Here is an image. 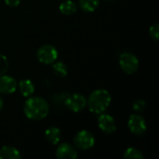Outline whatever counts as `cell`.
Returning <instances> with one entry per match:
<instances>
[{
    "instance_id": "cell-11",
    "label": "cell",
    "mask_w": 159,
    "mask_h": 159,
    "mask_svg": "<svg viewBox=\"0 0 159 159\" xmlns=\"http://www.w3.org/2000/svg\"><path fill=\"white\" fill-rule=\"evenodd\" d=\"M21 155L18 149L13 146H3L0 148V159H20Z\"/></svg>"
},
{
    "instance_id": "cell-6",
    "label": "cell",
    "mask_w": 159,
    "mask_h": 159,
    "mask_svg": "<svg viewBox=\"0 0 159 159\" xmlns=\"http://www.w3.org/2000/svg\"><path fill=\"white\" fill-rule=\"evenodd\" d=\"M64 106L72 112L78 113L84 110L87 106V99L84 95L79 93L69 94L65 101Z\"/></svg>"
},
{
    "instance_id": "cell-17",
    "label": "cell",
    "mask_w": 159,
    "mask_h": 159,
    "mask_svg": "<svg viewBox=\"0 0 159 159\" xmlns=\"http://www.w3.org/2000/svg\"><path fill=\"white\" fill-rule=\"evenodd\" d=\"M124 158L126 159H143L144 156L143 155V153L133 147L128 148L125 152H124Z\"/></svg>"
},
{
    "instance_id": "cell-7",
    "label": "cell",
    "mask_w": 159,
    "mask_h": 159,
    "mask_svg": "<svg viewBox=\"0 0 159 159\" xmlns=\"http://www.w3.org/2000/svg\"><path fill=\"white\" fill-rule=\"evenodd\" d=\"M128 127L131 133L137 136H141L145 133L147 129V124L145 119L140 115H131L128 121Z\"/></svg>"
},
{
    "instance_id": "cell-13",
    "label": "cell",
    "mask_w": 159,
    "mask_h": 159,
    "mask_svg": "<svg viewBox=\"0 0 159 159\" xmlns=\"http://www.w3.org/2000/svg\"><path fill=\"white\" fill-rule=\"evenodd\" d=\"M45 137L48 143L57 145L61 142V130L57 127H49L45 131Z\"/></svg>"
},
{
    "instance_id": "cell-25",
    "label": "cell",
    "mask_w": 159,
    "mask_h": 159,
    "mask_svg": "<svg viewBox=\"0 0 159 159\" xmlns=\"http://www.w3.org/2000/svg\"><path fill=\"white\" fill-rule=\"evenodd\" d=\"M0 1H1V0H0Z\"/></svg>"
},
{
    "instance_id": "cell-20",
    "label": "cell",
    "mask_w": 159,
    "mask_h": 159,
    "mask_svg": "<svg viewBox=\"0 0 159 159\" xmlns=\"http://www.w3.org/2000/svg\"><path fill=\"white\" fill-rule=\"evenodd\" d=\"M145 107H146V103H145V102H144L143 100H142V99L136 100V101L133 102V104H132V108H133V110H134L136 113H142L143 111H144Z\"/></svg>"
},
{
    "instance_id": "cell-14",
    "label": "cell",
    "mask_w": 159,
    "mask_h": 159,
    "mask_svg": "<svg viewBox=\"0 0 159 159\" xmlns=\"http://www.w3.org/2000/svg\"><path fill=\"white\" fill-rule=\"evenodd\" d=\"M76 9H77V6H76L75 2H74L73 0H65L63 2H61L59 7L60 12L66 16L75 13Z\"/></svg>"
},
{
    "instance_id": "cell-19",
    "label": "cell",
    "mask_w": 159,
    "mask_h": 159,
    "mask_svg": "<svg viewBox=\"0 0 159 159\" xmlns=\"http://www.w3.org/2000/svg\"><path fill=\"white\" fill-rule=\"evenodd\" d=\"M8 66H9V63H8L7 58L5 55L0 54V76L3 75H6V73L8 70Z\"/></svg>"
},
{
    "instance_id": "cell-21",
    "label": "cell",
    "mask_w": 159,
    "mask_h": 159,
    "mask_svg": "<svg viewBox=\"0 0 159 159\" xmlns=\"http://www.w3.org/2000/svg\"><path fill=\"white\" fill-rule=\"evenodd\" d=\"M149 35L150 37L155 40V41H158L159 38V24L158 23H155L154 25H152L149 29Z\"/></svg>"
},
{
    "instance_id": "cell-23",
    "label": "cell",
    "mask_w": 159,
    "mask_h": 159,
    "mask_svg": "<svg viewBox=\"0 0 159 159\" xmlns=\"http://www.w3.org/2000/svg\"><path fill=\"white\" fill-rule=\"evenodd\" d=\"M3 106H4V102H3V100H2V98L0 96V111L3 109Z\"/></svg>"
},
{
    "instance_id": "cell-15",
    "label": "cell",
    "mask_w": 159,
    "mask_h": 159,
    "mask_svg": "<svg viewBox=\"0 0 159 159\" xmlns=\"http://www.w3.org/2000/svg\"><path fill=\"white\" fill-rule=\"evenodd\" d=\"M78 5L82 10L86 12H93L98 8L100 0H78Z\"/></svg>"
},
{
    "instance_id": "cell-2",
    "label": "cell",
    "mask_w": 159,
    "mask_h": 159,
    "mask_svg": "<svg viewBox=\"0 0 159 159\" xmlns=\"http://www.w3.org/2000/svg\"><path fill=\"white\" fill-rule=\"evenodd\" d=\"M112 102L111 94L108 90L100 89L92 91L87 99V105L89 111L95 115L104 113L110 106Z\"/></svg>"
},
{
    "instance_id": "cell-4",
    "label": "cell",
    "mask_w": 159,
    "mask_h": 159,
    "mask_svg": "<svg viewBox=\"0 0 159 159\" xmlns=\"http://www.w3.org/2000/svg\"><path fill=\"white\" fill-rule=\"evenodd\" d=\"M36 58L43 64H52L58 59V50L52 45H43L37 49Z\"/></svg>"
},
{
    "instance_id": "cell-12",
    "label": "cell",
    "mask_w": 159,
    "mask_h": 159,
    "mask_svg": "<svg viewBox=\"0 0 159 159\" xmlns=\"http://www.w3.org/2000/svg\"><path fill=\"white\" fill-rule=\"evenodd\" d=\"M19 91L23 97H31L34 92V85L29 79H22L18 84Z\"/></svg>"
},
{
    "instance_id": "cell-18",
    "label": "cell",
    "mask_w": 159,
    "mask_h": 159,
    "mask_svg": "<svg viewBox=\"0 0 159 159\" xmlns=\"http://www.w3.org/2000/svg\"><path fill=\"white\" fill-rule=\"evenodd\" d=\"M69 94L70 93H68V92H60V93H57V94H55L51 98V101H52L53 104H55L56 106H58V107H63L64 104H65V101H66V99H67V97H68Z\"/></svg>"
},
{
    "instance_id": "cell-5",
    "label": "cell",
    "mask_w": 159,
    "mask_h": 159,
    "mask_svg": "<svg viewBox=\"0 0 159 159\" xmlns=\"http://www.w3.org/2000/svg\"><path fill=\"white\" fill-rule=\"evenodd\" d=\"M75 146L80 150H89L95 144V138L93 134L86 129L80 130L74 137Z\"/></svg>"
},
{
    "instance_id": "cell-3",
    "label": "cell",
    "mask_w": 159,
    "mask_h": 159,
    "mask_svg": "<svg viewBox=\"0 0 159 159\" xmlns=\"http://www.w3.org/2000/svg\"><path fill=\"white\" fill-rule=\"evenodd\" d=\"M119 66L126 74L132 75L139 69V60L134 54L124 52L119 56Z\"/></svg>"
},
{
    "instance_id": "cell-22",
    "label": "cell",
    "mask_w": 159,
    "mask_h": 159,
    "mask_svg": "<svg viewBox=\"0 0 159 159\" xmlns=\"http://www.w3.org/2000/svg\"><path fill=\"white\" fill-rule=\"evenodd\" d=\"M5 3L10 7H16L20 5V0H5Z\"/></svg>"
},
{
    "instance_id": "cell-24",
    "label": "cell",
    "mask_w": 159,
    "mask_h": 159,
    "mask_svg": "<svg viewBox=\"0 0 159 159\" xmlns=\"http://www.w3.org/2000/svg\"><path fill=\"white\" fill-rule=\"evenodd\" d=\"M105 1H108V2H112V1H114V0H105Z\"/></svg>"
},
{
    "instance_id": "cell-9",
    "label": "cell",
    "mask_w": 159,
    "mask_h": 159,
    "mask_svg": "<svg viewBox=\"0 0 159 159\" xmlns=\"http://www.w3.org/2000/svg\"><path fill=\"white\" fill-rule=\"evenodd\" d=\"M18 88L17 80L10 75H3L0 76V93L1 94H12Z\"/></svg>"
},
{
    "instance_id": "cell-16",
    "label": "cell",
    "mask_w": 159,
    "mask_h": 159,
    "mask_svg": "<svg viewBox=\"0 0 159 159\" xmlns=\"http://www.w3.org/2000/svg\"><path fill=\"white\" fill-rule=\"evenodd\" d=\"M52 68L54 74L59 76V77H65L67 75L68 70H67V65L62 62V61H54L52 63Z\"/></svg>"
},
{
    "instance_id": "cell-10",
    "label": "cell",
    "mask_w": 159,
    "mask_h": 159,
    "mask_svg": "<svg viewBox=\"0 0 159 159\" xmlns=\"http://www.w3.org/2000/svg\"><path fill=\"white\" fill-rule=\"evenodd\" d=\"M77 156L76 149L67 143H61L57 147L56 157L59 159H75Z\"/></svg>"
},
{
    "instance_id": "cell-8",
    "label": "cell",
    "mask_w": 159,
    "mask_h": 159,
    "mask_svg": "<svg viewBox=\"0 0 159 159\" xmlns=\"http://www.w3.org/2000/svg\"><path fill=\"white\" fill-rule=\"evenodd\" d=\"M98 126L105 134H113L116 130V124L113 116L107 114H101L98 118Z\"/></svg>"
},
{
    "instance_id": "cell-1",
    "label": "cell",
    "mask_w": 159,
    "mask_h": 159,
    "mask_svg": "<svg viewBox=\"0 0 159 159\" xmlns=\"http://www.w3.org/2000/svg\"><path fill=\"white\" fill-rule=\"evenodd\" d=\"M24 115L31 120L39 121L46 118L49 112L48 102L42 97H28L23 106Z\"/></svg>"
}]
</instances>
